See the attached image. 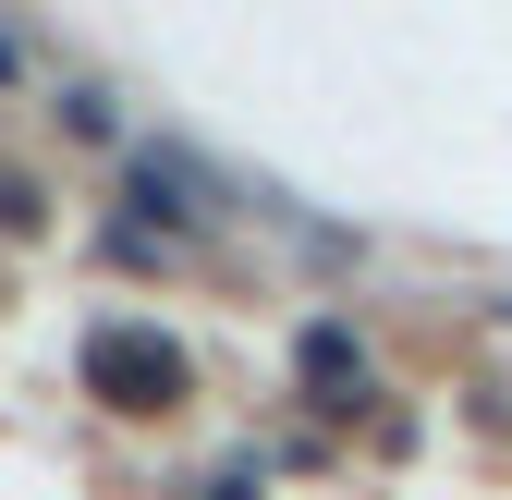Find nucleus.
Returning <instances> with one entry per match:
<instances>
[{"mask_svg": "<svg viewBox=\"0 0 512 500\" xmlns=\"http://www.w3.org/2000/svg\"><path fill=\"white\" fill-rule=\"evenodd\" d=\"M86 366H98V391L122 403V415H147V403H171V379H183V366L147 342V330H98L86 342Z\"/></svg>", "mask_w": 512, "mask_h": 500, "instance_id": "f257e3e1", "label": "nucleus"}]
</instances>
